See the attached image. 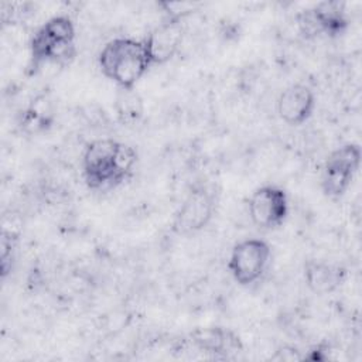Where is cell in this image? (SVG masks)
Listing matches in <instances>:
<instances>
[{
  "label": "cell",
  "instance_id": "cell-3",
  "mask_svg": "<svg viewBox=\"0 0 362 362\" xmlns=\"http://www.w3.org/2000/svg\"><path fill=\"white\" fill-rule=\"evenodd\" d=\"M31 72L42 65H66L76 55V28L68 14H57L47 18L30 38L28 42Z\"/></svg>",
  "mask_w": 362,
  "mask_h": 362
},
{
  "label": "cell",
  "instance_id": "cell-11",
  "mask_svg": "<svg viewBox=\"0 0 362 362\" xmlns=\"http://www.w3.org/2000/svg\"><path fill=\"white\" fill-rule=\"evenodd\" d=\"M189 342L198 351L214 358H228L243 348L240 337L233 329L221 325L195 328L189 332Z\"/></svg>",
  "mask_w": 362,
  "mask_h": 362
},
{
  "label": "cell",
  "instance_id": "cell-7",
  "mask_svg": "<svg viewBox=\"0 0 362 362\" xmlns=\"http://www.w3.org/2000/svg\"><path fill=\"white\" fill-rule=\"evenodd\" d=\"M297 28L304 38H338L346 33L349 18L339 1H320L296 16Z\"/></svg>",
  "mask_w": 362,
  "mask_h": 362
},
{
  "label": "cell",
  "instance_id": "cell-10",
  "mask_svg": "<svg viewBox=\"0 0 362 362\" xmlns=\"http://www.w3.org/2000/svg\"><path fill=\"white\" fill-rule=\"evenodd\" d=\"M315 106V93L305 83L288 85L280 92L276 102L279 117L290 126H300L305 123L313 116Z\"/></svg>",
  "mask_w": 362,
  "mask_h": 362
},
{
  "label": "cell",
  "instance_id": "cell-4",
  "mask_svg": "<svg viewBox=\"0 0 362 362\" xmlns=\"http://www.w3.org/2000/svg\"><path fill=\"white\" fill-rule=\"evenodd\" d=\"M272 246L264 239H242L230 250L228 272L236 284L249 287L263 279L272 263Z\"/></svg>",
  "mask_w": 362,
  "mask_h": 362
},
{
  "label": "cell",
  "instance_id": "cell-1",
  "mask_svg": "<svg viewBox=\"0 0 362 362\" xmlns=\"http://www.w3.org/2000/svg\"><path fill=\"white\" fill-rule=\"evenodd\" d=\"M137 163L133 146L110 137L90 140L82 153V177L92 191L107 189L122 184Z\"/></svg>",
  "mask_w": 362,
  "mask_h": 362
},
{
  "label": "cell",
  "instance_id": "cell-6",
  "mask_svg": "<svg viewBox=\"0 0 362 362\" xmlns=\"http://www.w3.org/2000/svg\"><path fill=\"white\" fill-rule=\"evenodd\" d=\"M216 209L215 192L205 184H195L174 214L171 230L180 236H189L205 229Z\"/></svg>",
  "mask_w": 362,
  "mask_h": 362
},
{
  "label": "cell",
  "instance_id": "cell-13",
  "mask_svg": "<svg viewBox=\"0 0 362 362\" xmlns=\"http://www.w3.org/2000/svg\"><path fill=\"white\" fill-rule=\"evenodd\" d=\"M115 112L123 126H133L144 115V100L136 89H117Z\"/></svg>",
  "mask_w": 362,
  "mask_h": 362
},
{
  "label": "cell",
  "instance_id": "cell-9",
  "mask_svg": "<svg viewBox=\"0 0 362 362\" xmlns=\"http://www.w3.org/2000/svg\"><path fill=\"white\" fill-rule=\"evenodd\" d=\"M184 38L182 21L164 18L143 38L151 65H163L171 61L181 48Z\"/></svg>",
  "mask_w": 362,
  "mask_h": 362
},
{
  "label": "cell",
  "instance_id": "cell-12",
  "mask_svg": "<svg viewBox=\"0 0 362 362\" xmlns=\"http://www.w3.org/2000/svg\"><path fill=\"white\" fill-rule=\"evenodd\" d=\"M307 287L315 294H329L338 290L346 280L348 270L334 262L310 259L303 269Z\"/></svg>",
  "mask_w": 362,
  "mask_h": 362
},
{
  "label": "cell",
  "instance_id": "cell-5",
  "mask_svg": "<svg viewBox=\"0 0 362 362\" xmlns=\"http://www.w3.org/2000/svg\"><path fill=\"white\" fill-rule=\"evenodd\" d=\"M362 150L358 143H345L325 158L321 171V189L329 199H341L359 171Z\"/></svg>",
  "mask_w": 362,
  "mask_h": 362
},
{
  "label": "cell",
  "instance_id": "cell-2",
  "mask_svg": "<svg viewBox=\"0 0 362 362\" xmlns=\"http://www.w3.org/2000/svg\"><path fill=\"white\" fill-rule=\"evenodd\" d=\"M100 72L117 89H136L153 66L147 48L141 40L133 37H115L98 54Z\"/></svg>",
  "mask_w": 362,
  "mask_h": 362
},
{
  "label": "cell",
  "instance_id": "cell-8",
  "mask_svg": "<svg viewBox=\"0 0 362 362\" xmlns=\"http://www.w3.org/2000/svg\"><path fill=\"white\" fill-rule=\"evenodd\" d=\"M290 214L287 191L276 184H264L253 189L247 199V215L253 225L272 230L283 226Z\"/></svg>",
  "mask_w": 362,
  "mask_h": 362
}]
</instances>
